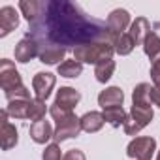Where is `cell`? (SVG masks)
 Returning a JSON list of instances; mask_svg holds the SVG:
<instances>
[{
	"label": "cell",
	"mask_w": 160,
	"mask_h": 160,
	"mask_svg": "<svg viewBox=\"0 0 160 160\" xmlns=\"http://www.w3.org/2000/svg\"><path fill=\"white\" fill-rule=\"evenodd\" d=\"M108 27H109V30L111 32H115V34H122L130 25H132V17H130V13L126 12V10H122V8H117V10H113L109 15H108Z\"/></svg>",
	"instance_id": "11"
},
{
	"label": "cell",
	"mask_w": 160,
	"mask_h": 160,
	"mask_svg": "<svg viewBox=\"0 0 160 160\" xmlns=\"http://www.w3.org/2000/svg\"><path fill=\"white\" fill-rule=\"evenodd\" d=\"M53 126L49 121H38V122H32L30 124V138L34 143H40V145H45L49 139H53Z\"/></svg>",
	"instance_id": "14"
},
{
	"label": "cell",
	"mask_w": 160,
	"mask_h": 160,
	"mask_svg": "<svg viewBox=\"0 0 160 160\" xmlns=\"http://www.w3.org/2000/svg\"><path fill=\"white\" fill-rule=\"evenodd\" d=\"M13 53H15V60H17V62L27 64L28 60H32V58L38 57V42H36L32 36L27 34L23 40H19V43L15 45Z\"/></svg>",
	"instance_id": "9"
},
{
	"label": "cell",
	"mask_w": 160,
	"mask_h": 160,
	"mask_svg": "<svg viewBox=\"0 0 160 160\" xmlns=\"http://www.w3.org/2000/svg\"><path fill=\"white\" fill-rule=\"evenodd\" d=\"M19 27V13L13 6L0 8V38H6Z\"/></svg>",
	"instance_id": "10"
},
{
	"label": "cell",
	"mask_w": 160,
	"mask_h": 160,
	"mask_svg": "<svg viewBox=\"0 0 160 160\" xmlns=\"http://www.w3.org/2000/svg\"><path fill=\"white\" fill-rule=\"evenodd\" d=\"M45 113H47V104L43 100L32 98L30 100V108H28V119L32 122H38V121L45 119Z\"/></svg>",
	"instance_id": "26"
},
{
	"label": "cell",
	"mask_w": 160,
	"mask_h": 160,
	"mask_svg": "<svg viewBox=\"0 0 160 160\" xmlns=\"http://www.w3.org/2000/svg\"><path fill=\"white\" fill-rule=\"evenodd\" d=\"M151 91H152V85L149 83L136 85V89L132 91V106H152Z\"/></svg>",
	"instance_id": "21"
},
{
	"label": "cell",
	"mask_w": 160,
	"mask_h": 160,
	"mask_svg": "<svg viewBox=\"0 0 160 160\" xmlns=\"http://www.w3.org/2000/svg\"><path fill=\"white\" fill-rule=\"evenodd\" d=\"M8 111L2 109V115H0V141H2V149L4 151H10L17 145L19 141V132L17 128L8 121Z\"/></svg>",
	"instance_id": "8"
},
{
	"label": "cell",
	"mask_w": 160,
	"mask_h": 160,
	"mask_svg": "<svg viewBox=\"0 0 160 160\" xmlns=\"http://www.w3.org/2000/svg\"><path fill=\"white\" fill-rule=\"evenodd\" d=\"M156 160H160V151H158V152H156Z\"/></svg>",
	"instance_id": "33"
},
{
	"label": "cell",
	"mask_w": 160,
	"mask_h": 160,
	"mask_svg": "<svg viewBox=\"0 0 160 160\" xmlns=\"http://www.w3.org/2000/svg\"><path fill=\"white\" fill-rule=\"evenodd\" d=\"M0 85H2V91L8 92V91H13L17 87L23 85V79H21V73L17 72L15 64L8 58H2L0 60Z\"/></svg>",
	"instance_id": "6"
},
{
	"label": "cell",
	"mask_w": 160,
	"mask_h": 160,
	"mask_svg": "<svg viewBox=\"0 0 160 160\" xmlns=\"http://www.w3.org/2000/svg\"><path fill=\"white\" fill-rule=\"evenodd\" d=\"M38 42H49L60 47L92 43V42H109L113 43L115 32L109 30L108 23L92 19L81 12V8L66 2V0H51L45 2L42 15L30 23V32Z\"/></svg>",
	"instance_id": "1"
},
{
	"label": "cell",
	"mask_w": 160,
	"mask_h": 160,
	"mask_svg": "<svg viewBox=\"0 0 160 160\" xmlns=\"http://www.w3.org/2000/svg\"><path fill=\"white\" fill-rule=\"evenodd\" d=\"M151 32H152V30H151V23H149L145 17H136V21H132L130 30H128V34L132 36V40H134L136 45H143L145 38H147Z\"/></svg>",
	"instance_id": "16"
},
{
	"label": "cell",
	"mask_w": 160,
	"mask_h": 160,
	"mask_svg": "<svg viewBox=\"0 0 160 160\" xmlns=\"http://www.w3.org/2000/svg\"><path fill=\"white\" fill-rule=\"evenodd\" d=\"M104 115L100 111H87L83 117H79V124H81V130L87 134H94L100 132L104 126Z\"/></svg>",
	"instance_id": "17"
},
{
	"label": "cell",
	"mask_w": 160,
	"mask_h": 160,
	"mask_svg": "<svg viewBox=\"0 0 160 160\" xmlns=\"http://www.w3.org/2000/svg\"><path fill=\"white\" fill-rule=\"evenodd\" d=\"M154 152H156V139L151 136H138L126 147V154L134 160H151Z\"/></svg>",
	"instance_id": "4"
},
{
	"label": "cell",
	"mask_w": 160,
	"mask_h": 160,
	"mask_svg": "<svg viewBox=\"0 0 160 160\" xmlns=\"http://www.w3.org/2000/svg\"><path fill=\"white\" fill-rule=\"evenodd\" d=\"M79 100H81L79 91H75L72 87H60L57 91V96H55V102L53 104H57V106H60L64 109H72L73 111V108L79 104Z\"/></svg>",
	"instance_id": "13"
},
{
	"label": "cell",
	"mask_w": 160,
	"mask_h": 160,
	"mask_svg": "<svg viewBox=\"0 0 160 160\" xmlns=\"http://www.w3.org/2000/svg\"><path fill=\"white\" fill-rule=\"evenodd\" d=\"M115 47L109 42H92V43H83L73 49V58L81 64H98L102 60L113 58Z\"/></svg>",
	"instance_id": "2"
},
{
	"label": "cell",
	"mask_w": 160,
	"mask_h": 160,
	"mask_svg": "<svg viewBox=\"0 0 160 160\" xmlns=\"http://www.w3.org/2000/svg\"><path fill=\"white\" fill-rule=\"evenodd\" d=\"M81 124H79V119L72 121V122H66V124H60L55 128V134H53V141L55 143H62L66 139H72V138H77L79 134H81Z\"/></svg>",
	"instance_id": "15"
},
{
	"label": "cell",
	"mask_w": 160,
	"mask_h": 160,
	"mask_svg": "<svg viewBox=\"0 0 160 160\" xmlns=\"http://www.w3.org/2000/svg\"><path fill=\"white\" fill-rule=\"evenodd\" d=\"M30 100H13V102H8V108H6L8 115L13 117V119H28Z\"/></svg>",
	"instance_id": "24"
},
{
	"label": "cell",
	"mask_w": 160,
	"mask_h": 160,
	"mask_svg": "<svg viewBox=\"0 0 160 160\" xmlns=\"http://www.w3.org/2000/svg\"><path fill=\"white\" fill-rule=\"evenodd\" d=\"M38 42V40H36ZM66 47H60V45H55V43H49V42H38V58L40 62L43 64H60V60L64 62V57H66Z\"/></svg>",
	"instance_id": "7"
},
{
	"label": "cell",
	"mask_w": 160,
	"mask_h": 160,
	"mask_svg": "<svg viewBox=\"0 0 160 160\" xmlns=\"http://www.w3.org/2000/svg\"><path fill=\"white\" fill-rule=\"evenodd\" d=\"M143 51H145V55H147L149 58H152V57H156V55L160 53V36H158L154 30L145 38V42H143Z\"/></svg>",
	"instance_id": "27"
},
{
	"label": "cell",
	"mask_w": 160,
	"mask_h": 160,
	"mask_svg": "<svg viewBox=\"0 0 160 160\" xmlns=\"http://www.w3.org/2000/svg\"><path fill=\"white\" fill-rule=\"evenodd\" d=\"M57 72H58L60 77L75 79V77H79L83 73V64L79 60H75V58H68V60H64V62H60L57 66Z\"/></svg>",
	"instance_id": "19"
},
{
	"label": "cell",
	"mask_w": 160,
	"mask_h": 160,
	"mask_svg": "<svg viewBox=\"0 0 160 160\" xmlns=\"http://www.w3.org/2000/svg\"><path fill=\"white\" fill-rule=\"evenodd\" d=\"M49 115L53 117V121L57 122V126H60V124H66V122H72V121L79 119L72 109H64V108H60V106H57V104H53V106L49 108Z\"/></svg>",
	"instance_id": "25"
},
{
	"label": "cell",
	"mask_w": 160,
	"mask_h": 160,
	"mask_svg": "<svg viewBox=\"0 0 160 160\" xmlns=\"http://www.w3.org/2000/svg\"><path fill=\"white\" fill-rule=\"evenodd\" d=\"M151 100H152V106H158L160 108V85H152Z\"/></svg>",
	"instance_id": "32"
},
{
	"label": "cell",
	"mask_w": 160,
	"mask_h": 160,
	"mask_svg": "<svg viewBox=\"0 0 160 160\" xmlns=\"http://www.w3.org/2000/svg\"><path fill=\"white\" fill-rule=\"evenodd\" d=\"M151 79L154 85H160V53L151 58Z\"/></svg>",
	"instance_id": "30"
},
{
	"label": "cell",
	"mask_w": 160,
	"mask_h": 160,
	"mask_svg": "<svg viewBox=\"0 0 160 160\" xmlns=\"http://www.w3.org/2000/svg\"><path fill=\"white\" fill-rule=\"evenodd\" d=\"M113 47H115V53H117V55L126 57V55H130V53L134 51L136 43H134V40H132V36H130L128 32H122V34H117V36H115Z\"/></svg>",
	"instance_id": "23"
},
{
	"label": "cell",
	"mask_w": 160,
	"mask_h": 160,
	"mask_svg": "<svg viewBox=\"0 0 160 160\" xmlns=\"http://www.w3.org/2000/svg\"><path fill=\"white\" fill-rule=\"evenodd\" d=\"M57 85V75L51 72H38L32 77V91H34V98L38 100H47L53 92Z\"/></svg>",
	"instance_id": "5"
},
{
	"label": "cell",
	"mask_w": 160,
	"mask_h": 160,
	"mask_svg": "<svg viewBox=\"0 0 160 160\" xmlns=\"http://www.w3.org/2000/svg\"><path fill=\"white\" fill-rule=\"evenodd\" d=\"M113 72H115V60L113 58L102 60L94 66V77H96L98 83H108L113 77Z\"/></svg>",
	"instance_id": "22"
},
{
	"label": "cell",
	"mask_w": 160,
	"mask_h": 160,
	"mask_svg": "<svg viewBox=\"0 0 160 160\" xmlns=\"http://www.w3.org/2000/svg\"><path fill=\"white\" fill-rule=\"evenodd\" d=\"M122 102H124V92L119 87H108L98 94V106L102 109L122 106Z\"/></svg>",
	"instance_id": "12"
},
{
	"label": "cell",
	"mask_w": 160,
	"mask_h": 160,
	"mask_svg": "<svg viewBox=\"0 0 160 160\" xmlns=\"http://www.w3.org/2000/svg\"><path fill=\"white\" fill-rule=\"evenodd\" d=\"M152 117H154L152 106H132L130 113H128V119L122 126L126 136H138L152 121Z\"/></svg>",
	"instance_id": "3"
},
{
	"label": "cell",
	"mask_w": 160,
	"mask_h": 160,
	"mask_svg": "<svg viewBox=\"0 0 160 160\" xmlns=\"http://www.w3.org/2000/svg\"><path fill=\"white\" fill-rule=\"evenodd\" d=\"M4 96H6L8 102H13V100H30V91L25 85H21V87H17L13 91L4 92Z\"/></svg>",
	"instance_id": "28"
},
{
	"label": "cell",
	"mask_w": 160,
	"mask_h": 160,
	"mask_svg": "<svg viewBox=\"0 0 160 160\" xmlns=\"http://www.w3.org/2000/svg\"><path fill=\"white\" fill-rule=\"evenodd\" d=\"M62 151L58 143H49L45 147V151L42 152V160H62Z\"/></svg>",
	"instance_id": "29"
},
{
	"label": "cell",
	"mask_w": 160,
	"mask_h": 160,
	"mask_svg": "<svg viewBox=\"0 0 160 160\" xmlns=\"http://www.w3.org/2000/svg\"><path fill=\"white\" fill-rule=\"evenodd\" d=\"M102 115H104V121H106V122H109L113 128L124 126V122H126V119H128V113L124 111V108H122V106L108 108V109H104V111H102Z\"/></svg>",
	"instance_id": "20"
},
{
	"label": "cell",
	"mask_w": 160,
	"mask_h": 160,
	"mask_svg": "<svg viewBox=\"0 0 160 160\" xmlns=\"http://www.w3.org/2000/svg\"><path fill=\"white\" fill-rule=\"evenodd\" d=\"M43 6H45V2H40V0H21L19 2V10L25 15V19L28 21V25L34 23L42 15Z\"/></svg>",
	"instance_id": "18"
},
{
	"label": "cell",
	"mask_w": 160,
	"mask_h": 160,
	"mask_svg": "<svg viewBox=\"0 0 160 160\" xmlns=\"http://www.w3.org/2000/svg\"><path fill=\"white\" fill-rule=\"evenodd\" d=\"M62 160H87V156H85V152L81 149H70L62 156Z\"/></svg>",
	"instance_id": "31"
}]
</instances>
